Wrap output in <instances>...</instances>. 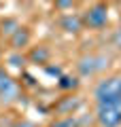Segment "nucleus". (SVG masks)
<instances>
[{
  "instance_id": "1",
  "label": "nucleus",
  "mask_w": 121,
  "mask_h": 127,
  "mask_svg": "<svg viewBox=\"0 0 121 127\" xmlns=\"http://www.w3.org/2000/svg\"><path fill=\"white\" fill-rule=\"evenodd\" d=\"M94 97L98 104L121 102V76H108L104 81H100L94 91Z\"/></svg>"
},
{
  "instance_id": "2",
  "label": "nucleus",
  "mask_w": 121,
  "mask_h": 127,
  "mask_svg": "<svg viewBox=\"0 0 121 127\" xmlns=\"http://www.w3.org/2000/svg\"><path fill=\"white\" fill-rule=\"evenodd\" d=\"M96 119L102 127H119L121 125V102L113 104H98Z\"/></svg>"
},
{
  "instance_id": "3",
  "label": "nucleus",
  "mask_w": 121,
  "mask_h": 127,
  "mask_svg": "<svg viewBox=\"0 0 121 127\" xmlns=\"http://www.w3.org/2000/svg\"><path fill=\"white\" fill-rule=\"evenodd\" d=\"M17 97H19V85H17V81H13L4 70L0 68V102L9 104V102H15Z\"/></svg>"
},
{
  "instance_id": "4",
  "label": "nucleus",
  "mask_w": 121,
  "mask_h": 127,
  "mask_svg": "<svg viewBox=\"0 0 121 127\" xmlns=\"http://www.w3.org/2000/svg\"><path fill=\"white\" fill-rule=\"evenodd\" d=\"M106 21H108V6L104 2L94 4L85 15V23L89 28H102V26H106Z\"/></svg>"
},
{
  "instance_id": "5",
  "label": "nucleus",
  "mask_w": 121,
  "mask_h": 127,
  "mask_svg": "<svg viewBox=\"0 0 121 127\" xmlns=\"http://www.w3.org/2000/svg\"><path fill=\"white\" fill-rule=\"evenodd\" d=\"M100 68H104V57H83L79 62V70L83 74H94L96 70H100Z\"/></svg>"
},
{
  "instance_id": "6",
  "label": "nucleus",
  "mask_w": 121,
  "mask_h": 127,
  "mask_svg": "<svg viewBox=\"0 0 121 127\" xmlns=\"http://www.w3.org/2000/svg\"><path fill=\"white\" fill-rule=\"evenodd\" d=\"M28 40H30V34H28V30H26V28H17V30L13 32L11 45H13L15 49H21L23 45H28Z\"/></svg>"
},
{
  "instance_id": "7",
  "label": "nucleus",
  "mask_w": 121,
  "mask_h": 127,
  "mask_svg": "<svg viewBox=\"0 0 121 127\" xmlns=\"http://www.w3.org/2000/svg\"><path fill=\"white\" fill-rule=\"evenodd\" d=\"M81 26H83V23H81L79 17H64V19H62V28H64L66 32H79Z\"/></svg>"
},
{
  "instance_id": "8",
  "label": "nucleus",
  "mask_w": 121,
  "mask_h": 127,
  "mask_svg": "<svg viewBox=\"0 0 121 127\" xmlns=\"http://www.w3.org/2000/svg\"><path fill=\"white\" fill-rule=\"evenodd\" d=\"M60 87H62V89H74L76 85H79V83H76V78H72V76H60V83H58Z\"/></svg>"
},
{
  "instance_id": "9",
  "label": "nucleus",
  "mask_w": 121,
  "mask_h": 127,
  "mask_svg": "<svg viewBox=\"0 0 121 127\" xmlns=\"http://www.w3.org/2000/svg\"><path fill=\"white\" fill-rule=\"evenodd\" d=\"M76 106H79V100H72V97H70V100H66V104H64V106H58V110L62 114H70Z\"/></svg>"
},
{
  "instance_id": "10",
  "label": "nucleus",
  "mask_w": 121,
  "mask_h": 127,
  "mask_svg": "<svg viewBox=\"0 0 121 127\" xmlns=\"http://www.w3.org/2000/svg\"><path fill=\"white\" fill-rule=\"evenodd\" d=\"M51 127H74V121H72V117H68V119H62V121L53 123Z\"/></svg>"
},
{
  "instance_id": "11",
  "label": "nucleus",
  "mask_w": 121,
  "mask_h": 127,
  "mask_svg": "<svg viewBox=\"0 0 121 127\" xmlns=\"http://www.w3.org/2000/svg\"><path fill=\"white\" fill-rule=\"evenodd\" d=\"M53 2H55V6H58V9H68V6L74 4V0H53Z\"/></svg>"
},
{
  "instance_id": "12",
  "label": "nucleus",
  "mask_w": 121,
  "mask_h": 127,
  "mask_svg": "<svg viewBox=\"0 0 121 127\" xmlns=\"http://www.w3.org/2000/svg\"><path fill=\"white\" fill-rule=\"evenodd\" d=\"M47 55H49V53H47L45 49H40V51H34L32 59H38V62H45V59H47Z\"/></svg>"
},
{
  "instance_id": "13",
  "label": "nucleus",
  "mask_w": 121,
  "mask_h": 127,
  "mask_svg": "<svg viewBox=\"0 0 121 127\" xmlns=\"http://www.w3.org/2000/svg\"><path fill=\"white\" fill-rule=\"evenodd\" d=\"M47 74H51V76H62V70H60L58 68V66H55V68H53V66H47Z\"/></svg>"
},
{
  "instance_id": "14",
  "label": "nucleus",
  "mask_w": 121,
  "mask_h": 127,
  "mask_svg": "<svg viewBox=\"0 0 121 127\" xmlns=\"http://www.w3.org/2000/svg\"><path fill=\"white\" fill-rule=\"evenodd\" d=\"M13 127H36L34 123H30V121H19V123H15Z\"/></svg>"
},
{
  "instance_id": "15",
  "label": "nucleus",
  "mask_w": 121,
  "mask_h": 127,
  "mask_svg": "<svg viewBox=\"0 0 121 127\" xmlns=\"http://www.w3.org/2000/svg\"><path fill=\"white\" fill-rule=\"evenodd\" d=\"M115 42H117V47H121V30L115 34Z\"/></svg>"
}]
</instances>
